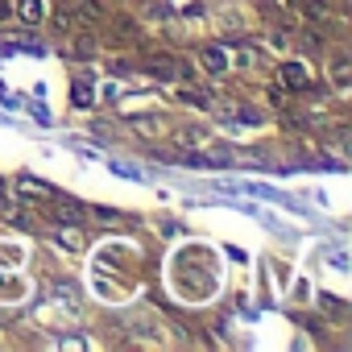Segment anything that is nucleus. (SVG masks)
<instances>
[{
    "instance_id": "8",
    "label": "nucleus",
    "mask_w": 352,
    "mask_h": 352,
    "mask_svg": "<svg viewBox=\"0 0 352 352\" xmlns=\"http://www.w3.org/2000/svg\"><path fill=\"white\" fill-rule=\"evenodd\" d=\"M46 17H50V13H46ZM50 25H54V34H71V30L79 25V17H75L71 9H58V13L50 17Z\"/></svg>"
},
{
    "instance_id": "9",
    "label": "nucleus",
    "mask_w": 352,
    "mask_h": 352,
    "mask_svg": "<svg viewBox=\"0 0 352 352\" xmlns=\"http://www.w3.org/2000/svg\"><path fill=\"white\" fill-rule=\"evenodd\" d=\"M54 216H58L63 224H79V220H83V212H79L75 204H67V199H54Z\"/></svg>"
},
{
    "instance_id": "4",
    "label": "nucleus",
    "mask_w": 352,
    "mask_h": 352,
    "mask_svg": "<svg viewBox=\"0 0 352 352\" xmlns=\"http://www.w3.org/2000/svg\"><path fill=\"white\" fill-rule=\"evenodd\" d=\"M327 75H331V87H336V91H348V83H352V75H348V54H331Z\"/></svg>"
},
{
    "instance_id": "11",
    "label": "nucleus",
    "mask_w": 352,
    "mask_h": 352,
    "mask_svg": "<svg viewBox=\"0 0 352 352\" xmlns=\"http://www.w3.org/2000/svg\"><path fill=\"white\" fill-rule=\"evenodd\" d=\"M179 141L191 145V149H204V145H208V133H204V129H179Z\"/></svg>"
},
{
    "instance_id": "12",
    "label": "nucleus",
    "mask_w": 352,
    "mask_h": 352,
    "mask_svg": "<svg viewBox=\"0 0 352 352\" xmlns=\"http://www.w3.org/2000/svg\"><path fill=\"white\" fill-rule=\"evenodd\" d=\"M9 13H13V5H5V0H0V21H5Z\"/></svg>"
},
{
    "instance_id": "1",
    "label": "nucleus",
    "mask_w": 352,
    "mask_h": 352,
    "mask_svg": "<svg viewBox=\"0 0 352 352\" xmlns=\"http://www.w3.org/2000/svg\"><path fill=\"white\" fill-rule=\"evenodd\" d=\"M278 83H282L286 91H307V87H311V75H307L302 63H282V67H278Z\"/></svg>"
},
{
    "instance_id": "6",
    "label": "nucleus",
    "mask_w": 352,
    "mask_h": 352,
    "mask_svg": "<svg viewBox=\"0 0 352 352\" xmlns=\"http://www.w3.org/2000/svg\"><path fill=\"white\" fill-rule=\"evenodd\" d=\"M71 13L79 17V21H104V5H100V0H75V5H71Z\"/></svg>"
},
{
    "instance_id": "2",
    "label": "nucleus",
    "mask_w": 352,
    "mask_h": 352,
    "mask_svg": "<svg viewBox=\"0 0 352 352\" xmlns=\"http://www.w3.org/2000/svg\"><path fill=\"white\" fill-rule=\"evenodd\" d=\"M46 13H50L46 0H13V17H21L25 25H42Z\"/></svg>"
},
{
    "instance_id": "10",
    "label": "nucleus",
    "mask_w": 352,
    "mask_h": 352,
    "mask_svg": "<svg viewBox=\"0 0 352 352\" xmlns=\"http://www.w3.org/2000/svg\"><path fill=\"white\" fill-rule=\"evenodd\" d=\"M179 100H183V104H191V108H212V104H208V96H204L199 87H179Z\"/></svg>"
},
{
    "instance_id": "5",
    "label": "nucleus",
    "mask_w": 352,
    "mask_h": 352,
    "mask_svg": "<svg viewBox=\"0 0 352 352\" xmlns=\"http://www.w3.org/2000/svg\"><path fill=\"white\" fill-rule=\"evenodd\" d=\"M199 58H204V67H208L212 75H224V71H228V50H220V46H204Z\"/></svg>"
},
{
    "instance_id": "7",
    "label": "nucleus",
    "mask_w": 352,
    "mask_h": 352,
    "mask_svg": "<svg viewBox=\"0 0 352 352\" xmlns=\"http://www.w3.org/2000/svg\"><path fill=\"white\" fill-rule=\"evenodd\" d=\"M54 241H58L63 249H87V236H79V224H63V228L54 232Z\"/></svg>"
},
{
    "instance_id": "3",
    "label": "nucleus",
    "mask_w": 352,
    "mask_h": 352,
    "mask_svg": "<svg viewBox=\"0 0 352 352\" xmlns=\"http://www.w3.org/2000/svg\"><path fill=\"white\" fill-rule=\"evenodd\" d=\"M149 71H153L157 79H179V75H183V63L174 58V54H153V58H149Z\"/></svg>"
}]
</instances>
